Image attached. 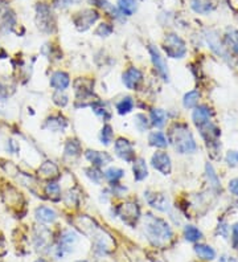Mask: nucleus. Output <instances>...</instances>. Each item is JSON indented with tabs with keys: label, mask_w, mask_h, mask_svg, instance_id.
<instances>
[{
	"label": "nucleus",
	"mask_w": 238,
	"mask_h": 262,
	"mask_svg": "<svg viewBox=\"0 0 238 262\" xmlns=\"http://www.w3.org/2000/svg\"><path fill=\"white\" fill-rule=\"evenodd\" d=\"M184 234L185 238L188 241H190V243H194V241H197V240L203 237V233L200 232L199 229L193 227V225H187L184 229Z\"/></svg>",
	"instance_id": "obj_26"
},
{
	"label": "nucleus",
	"mask_w": 238,
	"mask_h": 262,
	"mask_svg": "<svg viewBox=\"0 0 238 262\" xmlns=\"http://www.w3.org/2000/svg\"><path fill=\"white\" fill-rule=\"evenodd\" d=\"M79 152H81V146H79V143H78L77 141H70L66 143V146H65V154L66 155H70V156H78L79 155Z\"/></svg>",
	"instance_id": "obj_30"
},
{
	"label": "nucleus",
	"mask_w": 238,
	"mask_h": 262,
	"mask_svg": "<svg viewBox=\"0 0 238 262\" xmlns=\"http://www.w3.org/2000/svg\"><path fill=\"white\" fill-rule=\"evenodd\" d=\"M148 50H150L152 63L155 65L158 73H159L164 80H168V69H167V64H165L164 61V57H161L159 49L156 48V47H154V45H150V47H148Z\"/></svg>",
	"instance_id": "obj_9"
},
{
	"label": "nucleus",
	"mask_w": 238,
	"mask_h": 262,
	"mask_svg": "<svg viewBox=\"0 0 238 262\" xmlns=\"http://www.w3.org/2000/svg\"><path fill=\"white\" fill-rule=\"evenodd\" d=\"M34 214H36V218L39 220L40 223L44 224L53 223L54 220L57 218V213L54 212L53 209L48 208V207H39L36 209Z\"/></svg>",
	"instance_id": "obj_16"
},
{
	"label": "nucleus",
	"mask_w": 238,
	"mask_h": 262,
	"mask_svg": "<svg viewBox=\"0 0 238 262\" xmlns=\"http://www.w3.org/2000/svg\"><path fill=\"white\" fill-rule=\"evenodd\" d=\"M118 7L122 14L126 16H131L135 14L138 4H136V0H118Z\"/></svg>",
	"instance_id": "obj_21"
},
{
	"label": "nucleus",
	"mask_w": 238,
	"mask_h": 262,
	"mask_svg": "<svg viewBox=\"0 0 238 262\" xmlns=\"http://www.w3.org/2000/svg\"><path fill=\"white\" fill-rule=\"evenodd\" d=\"M192 8L199 14H209L216 8V4L212 0H192Z\"/></svg>",
	"instance_id": "obj_18"
},
{
	"label": "nucleus",
	"mask_w": 238,
	"mask_h": 262,
	"mask_svg": "<svg viewBox=\"0 0 238 262\" xmlns=\"http://www.w3.org/2000/svg\"><path fill=\"white\" fill-rule=\"evenodd\" d=\"M73 0H54V4L57 5V7H66L72 3Z\"/></svg>",
	"instance_id": "obj_41"
},
{
	"label": "nucleus",
	"mask_w": 238,
	"mask_h": 262,
	"mask_svg": "<svg viewBox=\"0 0 238 262\" xmlns=\"http://www.w3.org/2000/svg\"><path fill=\"white\" fill-rule=\"evenodd\" d=\"M146 197L147 201L150 203V205H152L154 208L159 209V211L165 212V211H168V208H170V205H168V199H167L163 194H156V192L150 194V192H147Z\"/></svg>",
	"instance_id": "obj_12"
},
{
	"label": "nucleus",
	"mask_w": 238,
	"mask_h": 262,
	"mask_svg": "<svg viewBox=\"0 0 238 262\" xmlns=\"http://www.w3.org/2000/svg\"><path fill=\"white\" fill-rule=\"evenodd\" d=\"M132 171H134V178H135V180H138V181L146 179L147 176H148L146 162H144V159H142V158L134 160V167H132Z\"/></svg>",
	"instance_id": "obj_19"
},
{
	"label": "nucleus",
	"mask_w": 238,
	"mask_h": 262,
	"mask_svg": "<svg viewBox=\"0 0 238 262\" xmlns=\"http://www.w3.org/2000/svg\"><path fill=\"white\" fill-rule=\"evenodd\" d=\"M45 191H47V195H49V197L53 201L61 199V189H60V185L57 183H49Z\"/></svg>",
	"instance_id": "obj_28"
},
{
	"label": "nucleus",
	"mask_w": 238,
	"mask_h": 262,
	"mask_svg": "<svg viewBox=\"0 0 238 262\" xmlns=\"http://www.w3.org/2000/svg\"><path fill=\"white\" fill-rule=\"evenodd\" d=\"M142 80H143V74L136 68H130L123 74V82L128 89H132V90H135L136 87L141 85Z\"/></svg>",
	"instance_id": "obj_11"
},
{
	"label": "nucleus",
	"mask_w": 238,
	"mask_h": 262,
	"mask_svg": "<svg viewBox=\"0 0 238 262\" xmlns=\"http://www.w3.org/2000/svg\"><path fill=\"white\" fill-rule=\"evenodd\" d=\"M112 129L110 125H106V126H103L102 129V132H101V141H102V143H105V145H110L111 143V139H112Z\"/></svg>",
	"instance_id": "obj_33"
},
{
	"label": "nucleus",
	"mask_w": 238,
	"mask_h": 262,
	"mask_svg": "<svg viewBox=\"0 0 238 262\" xmlns=\"http://www.w3.org/2000/svg\"><path fill=\"white\" fill-rule=\"evenodd\" d=\"M115 152L117 155L126 162H131L135 159V154H134V147H132L131 142L127 141L125 138H119L115 142Z\"/></svg>",
	"instance_id": "obj_8"
},
{
	"label": "nucleus",
	"mask_w": 238,
	"mask_h": 262,
	"mask_svg": "<svg viewBox=\"0 0 238 262\" xmlns=\"http://www.w3.org/2000/svg\"><path fill=\"white\" fill-rule=\"evenodd\" d=\"M151 119H152V125H154V126L161 127L164 126L167 116H165V113L163 112V110L155 109V110L151 112Z\"/></svg>",
	"instance_id": "obj_25"
},
{
	"label": "nucleus",
	"mask_w": 238,
	"mask_h": 262,
	"mask_svg": "<svg viewBox=\"0 0 238 262\" xmlns=\"http://www.w3.org/2000/svg\"><path fill=\"white\" fill-rule=\"evenodd\" d=\"M134 107V102H132L131 98H123L121 102H118L117 105V110L119 114H127L130 113Z\"/></svg>",
	"instance_id": "obj_29"
},
{
	"label": "nucleus",
	"mask_w": 238,
	"mask_h": 262,
	"mask_svg": "<svg viewBox=\"0 0 238 262\" xmlns=\"http://www.w3.org/2000/svg\"><path fill=\"white\" fill-rule=\"evenodd\" d=\"M170 141L175 147V150L179 151L180 154H192L197 148L190 127L181 123L179 125L176 123L171 127Z\"/></svg>",
	"instance_id": "obj_1"
},
{
	"label": "nucleus",
	"mask_w": 238,
	"mask_h": 262,
	"mask_svg": "<svg viewBox=\"0 0 238 262\" xmlns=\"http://www.w3.org/2000/svg\"><path fill=\"white\" fill-rule=\"evenodd\" d=\"M123 171L121 168H117V167H112V168H109L106 171V178L110 183H117L118 180L123 178Z\"/></svg>",
	"instance_id": "obj_31"
},
{
	"label": "nucleus",
	"mask_w": 238,
	"mask_h": 262,
	"mask_svg": "<svg viewBox=\"0 0 238 262\" xmlns=\"http://www.w3.org/2000/svg\"><path fill=\"white\" fill-rule=\"evenodd\" d=\"M206 175H208L209 183L213 185V187H216V188H219L220 187L219 176H217V174L214 172L213 167H212L210 164H206Z\"/></svg>",
	"instance_id": "obj_32"
},
{
	"label": "nucleus",
	"mask_w": 238,
	"mask_h": 262,
	"mask_svg": "<svg viewBox=\"0 0 238 262\" xmlns=\"http://www.w3.org/2000/svg\"><path fill=\"white\" fill-rule=\"evenodd\" d=\"M146 232L151 243L156 246H163L172 238L170 225L161 218L148 217V221L146 223Z\"/></svg>",
	"instance_id": "obj_2"
},
{
	"label": "nucleus",
	"mask_w": 238,
	"mask_h": 262,
	"mask_svg": "<svg viewBox=\"0 0 238 262\" xmlns=\"http://www.w3.org/2000/svg\"><path fill=\"white\" fill-rule=\"evenodd\" d=\"M139 214H141V209L134 203L123 204L119 208V216L128 225H134L136 223V220L139 218Z\"/></svg>",
	"instance_id": "obj_6"
},
{
	"label": "nucleus",
	"mask_w": 238,
	"mask_h": 262,
	"mask_svg": "<svg viewBox=\"0 0 238 262\" xmlns=\"http://www.w3.org/2000/svg\"><path fill=\"white\" fill-rule=\"evenodd\" d=\"M226 162L230 167L238 165V152L237 151H229L226 154Z\"/></svg>",
	"instance_id": "obj_35"
},
{
	"label": "nucleus",
	"mask_w": 238,
	"mask_h": 262,
	"mask_svg": "<svg viewBox=\"0 0 238 262\" xmlns=\"http://www.w3.org/2000/svg\"><path fill=\"white\" fill-rule=\"evenodd\" d=\"M148 142H150L151 146H155V147H159V148H164L168 145L167 142V138L163 132L160 131H155V132H151L150 138H148Z\"/></svg>",
	"instance_id": "obj_22"
},
{
	"label": "nucleus",
	"mask_w": 238,
	"mask_h": 262,
	"mask_svg": "<svg viewBox=\"0 0 238 262\" xmlns=\"http://www.w3.org/2000/svg\"><path fill=\"white\" fill-rule=\"evenodd\" d=\"M225 44L233 50L234 53H238V31L234 28H229L225 34Z\"/></svg>",
	"instance_id": "obj_20"
},
{
	"label": "nucleus",
	"mask_w": 238,
	"mask_h": 262,
	"mask_svg": "<svg viewBox=\"0 0 238 262\" xmlns=\"http://www.w3.org/2000/svg\"><path fill=\"white\" fill-rule=\"evenodd\" d=\"M232 232H233V238H232V243H233L234 249H238V223L236 224L232 229Z\"/></svg>",
	"instance_id": "obj_40"
},
{
	"label": "nucleus",
	"mask_w": 238,
	"mask_h": 262,
	"mask_svg": "<svg viewBox=\"0 0 238 262\" xmlns=\"http://www.w3.org/2000/svg\"><path fill=\"white\" fill-rule=\"evenodd\" d=\"M199 98H200V93L197 90H192V92L187 93L184 96V107L187 109H192V107H196V105L199 103Z\"/></svg>",
	"instance_id": "obj_24"
},
{
	"label": "nucleus",
	"mask_w": 238,
	"mask_h": 262,
	"mask_svg": "<svg viewBox=\"0 0 238 262\" xmlns=\"http://www.w3.org/2000/svg\"><path fill=\"white\" fill-rule=\"evenodd\" d=\"M86 158L92 162L93 165H97V167L106 165L111 160V156L106 154V152H101V151H88Z\"/></svg>",
	"instance_id": "obj_15"
},
{
	"label": "nucleus",
	"mask_w": 238,
	"mask_h": 262,
	"mask_svg": "<svg viewBox=\"0 0 238 262\" xmlns=\"http://www.w3.org/2000/svg\"><path fill=\"white\" fill-rule=\"evenodd\" d=\"M34 262H48V261H45V260H43V258H40V260H37V261H34Z\"/></svg>",
	"instance_id": "obj_44"
},
{
	"label": "nucleus",
	"mask_w": 238,
	"mask_h": 262,
	"mask_svg": "<svg viewBox=\"0 0 238 262\" xmlns=\"http://www.w3.org/2000/svg\"><path fill=\"white\" fill-rule=\"evenodd\" d=\"M194 252L199 254V257L204 258V260H213L216 257V252L212 247L206 246V245H196Z\"/></svg>",
	"instance_id": "obj_23"
},
{
	"label": "nucleus",
	"mask_w": 238,
	"mask_h": 262,
	"mask_svg": "<svg viewBox=\"0 0 238 262\" xmlns=\"http://www.w3.org/2000/svg\"><path fill=\"white\" fill-rule=\"evenodd\" d=\"M70 83V80H69V76L66 73L63 72H56L52 74V78H50V86L54 87L56 90H65L66 87L69 86Z\"/></svg>",
	"instance_id": "obj_14"
},
{
	"label": "nucleus",
	"mask_w": 238,
	"mask_h": 262,
	"mask_svg": "<svg viewBox=\"0 0 238 262\" xmlns=\"http://www.w3.org/2000/svg\"><path fill=\"white\" fill-rule=\"evenodd\" d=\"M53 98L54 103L59 105V106H65V105L68 103V97H66L65 94H60V93H57V94H54Z\"/></svg>",
	"instance_id": "obj_37"
},
{
	"label": "nucleus",
	"mask_w": 238,
	"mask_h": 262,
	"mask_svg": "<svg viewBox=\"0 0 238 262\" xmlns=\"http://www.w3.org/2000/svg\"><path fill=\"white\" fill-rule=\"evenodd\" d=\"M66 121L61 118V116H53V118H49L48 119V127L50 130L54 131H61L66 127Z\"/></svg>",
	"instance_id": "obj_27"
},
{
	"label": "nucleus",
	"mask_w": 238,
	"mask_h": 262,
	"mask_svg": "<svg viewBox=\"0 0 238 262\" xmlns=\"http://www.w3.org/2000/svg\"><path fill=\"white\" fill-rule=\"evenodd\" d=\"M36 23L41 31L44 32H53L56 28V21H54V16L50 11V7L45 3H39L36 7Z\"/></svg>",
	"instance_id": "obj_3"
},
{
	"label": "nucleus",
	"mask_w": 238,
	"mask_h": 262,
	"mask_svg": "<svg viewBox=\"0 0 238 262\" xmlns=\"http://www.w3.org/2000/svg\"><path fill=\"white\" fill-rule=\"evenodd\" d=\"M210 115H212V112L208 106H199L194 109L193 115H192V119H193L194 125L197 127L203 126L204 123L209 122L210 119Z\"/></svg>",
	"instance_id": "obj_13"
},
{
	"label": "nucleus",
	"mask_w": 238,
	"mask_h": 262,
	"mask_svg": "<svg viewBox=\"0 0 238 262\" xmlns=\"http://www.w3.org/2000/svg\"><path fill=\"white\" fill-rule=\"evenodd\" d=\"M219 233H221L222 236H228V225L225 223H222L221 225H219Z\"/></svg>",
	"instance_id": "obj_42"
},
{
	"label": "nucleus",
	"mask_w": 238,
	"mask_h": 262,
	"mask_svg": "<svg viewBox=\"0 0 238 262\" xmlns=\"http://www.w3.org/2000/svg\"><path fill=\"white\" fill-rule=\"evenodd\" d=\"M98 17H99V15L97 11L83 10L74 16V24L78 31H86L97 21Z\"/></svg>",
	"instance_id": "obj_5"
},
{
	"label": "nucleus",
	"mask_w": 238,
	"mask_h": 262,
	"mask_svg": "<svg viewBox=\"0 0 238 262\" xmlns=\"http://www.w3.org/2000/svg\"><path fill=\"white\" fill-rule=\"evenodd\" d=\"M39 175L44 179H54L59 176V168L53 162H45L39 168Z\"/></svg>",
	"instance_id": "obj_17"
},
{
	"label": "nucleus",
	"mask_w": 238,
	"mask_h": 262,
	"mask_svg": "<svg viewBox=\"0 0 238 262\" xmlns=\"http://www.w3.org/2000/svg\"><path fill=\"white\" fill-rule=\"evenodd\" d=\"M221 262H237V261L232 257H222L221 258Z\"/></svg>",
	"instance_id": "obj_43"
},
{
	"label": "nucleus",
	"mask_w": 238,
	"mask_h": 262,
	"mask_svg": "<svg viewBox=\"0 0 238 262\" xmlns=\"http://www.w3.org/2000/svg\"><path fill=\"white\" fill-rule=\"evenodd\" d=\"M151 163L154 165V168L161 172L163 175H168L171 172V159L167 152L158 151L152 155Z\"/></svg>",
	"instance_id": "obj_7"
},
{
	"label": "nucleus",
	"mask_w": 238,
	"mask_h": 262,
	"mask_svg": "<svg viewBox=\"0 0 238 262\" xmlns=\"http://www.w3.org/2000/svg\"><path fill=\"white\" fill-rule=\"evenodd\" d=\"M164 50L170 57L183 58L187 53V47L177 34L170 33L164 40Z\"/></svg>",
	"instance_id": "obj_4"
},
{
	"label": "nucleus",
	"mask_w": 238,
	"mask_h": 262,
	"mask_svg": "<svg viewBox=\"0 0 238 262\" xmlns=\"http://www.w3.org/2000/svg\"><path fill=\"white\" fill-rule=\"evenodd\" d=\"M205 39H206L209 47H210V49L213 50L214 53L219 54L220 57L228 58V52L225 50V47L221 44L219 36H217V33H216L214 31H208V32L205 33Z\"/></svg>",
	"instance_id": "obj_10"
},
{
	"label": "nucleus",
	"mask_w": 238,
	"mask_h": 262,
	"mask_svg": "<svg viewBox=\"0 0 238 262\" xmlns=\"http://www.w3.org/2000/svg\"><path fill=\"white\" fill-rule=\"evenodd\" d=\"M86 172H88L89 178H90L93 181H95V183H99L101 179H102V174L98 170H95V168H89V170H86Z\"/></svg>",
	"instance_id": "obj_36"
},
{
	"label": "nucleus",
	"mask_w": 238,
	"mask_h": 262,
	"mask_svg": "<svg viewBox=\"0 0 238 262\" xmlns=\"http://www.w3.org/2000/svg\"><path fill=\"white\" fill-rule=\"evenodd\" d=\"M141 121H136V126H138V129L142 131H144L148 127V122H147V118L144 115H142V114H139V115H136Z\"/></svg>",
	"instance_id": "obj_38"
},
{
	"label": "nucleus",
	"mask_w": 238,
	"mask_h": 262,
	"mask_svg": "<svg viewBox=\"0 0 238 262\" xmlns=\"http://www.w3.org/2000/svg\"><path fill=\"white\" fill-rule=\"evenodd\" d=\"M112 32V27L109 24H101L95 31V34L98 36H101V37H107V36H110Z\"/></svg>",
	"instance_id": "obj_34"
},
{
	"label": "nucleus",
	"mask_w": 238,
	"mask_h": 262,
	"mask_svg": "<svg viewBox=\"0 0 238 262\" xmlns=\"http://www.w3.org/2000/svg\"><path fill=\"white\" fill-rule=\"evenodd\" d=\"M229 191L233 195H236V196H238V178L237 179H233L229 183Z\"/></svg>",
	"instance_id": "obj_39"
}]
</instances>
